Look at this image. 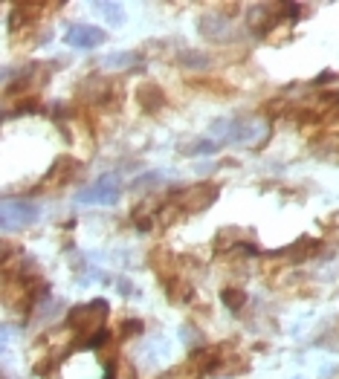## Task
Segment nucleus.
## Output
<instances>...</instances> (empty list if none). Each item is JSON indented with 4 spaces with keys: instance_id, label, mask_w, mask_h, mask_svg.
Instances as JSON below:
<instances>
[{
    "instance_id": "0eeeda50",
    "label": "nucleus",
    "mask_w": 339,
    "mask_h": 379,
    "mask_svg": "<svg viewBox=\"0 0 339 379\" xmlns=\"http://www.w3.org/2000/svg\"><path fill=\"white\" fill-rule=\"evenodd\" d=\"M224 304L232 310V313H238L244 304H246V296L241 289H224Z\"/></svg>"
},
{
    "instance_id": "f257e3e1",
    "label": "nucleus",
    "mask_w": 339,
    "mask_h": 379,
    "mask_svg": "<svg viewBox=\"0 0 339 379\" xmlns=\"http://www.w3.org/2000/svg\"><path fill=\"white\" fill-rule=\"evenodd\" d=\"M41 218V208L32 205V203H15V200H6L4 203V229L12 232V229H24L29 223H35Z\"/></svg>"
},
{
    "instance_id": "20e7f679",
    "label": "nucleus",
    "mask_w": 339,
    "mask_h": 379,
    "mask_svg": "<svg viewBox=\"0 0 339 379\" xmlns=\"http://www.w3.org/2000/svg\"><path fill=\"white\" fill-rule=\"evenodd\" d=\"M215 197H218V188L215 186H192V188L183 191V205H189V208H206Z\"/></svg>"
},
{
    "instance_id": "423d86ee",
    "label": "nucleus",
    "mask_w": 339,
    "mask_h": 379,
    "mask_svg": "<svg viewBox=\"0 0 339 379\" xmlns=\"http://www.w3.org/2000/svg\"><path fill=\"white\" fill-rule=\"evenodd\" d=\"M93 9H96V12H102V15H105L110 23H116V26L125 21V12H122V6H119V4H96Z\"/></svg>"
},
{
    "instance_id": "7ed1b4c3",
    "label": "nucleus",
    "mask_w": 339,
    "mask_h": 379,
    "mask_svg": "<svg viewBox=\"0 0 339 379\" xmlns=\"http://www.w3.org/2000/svg\"><path fill=\"white\" fill-rule=\"evenodd\" d=\"M64 41L70 47H78V50H93V47L105 44V32L96 29V26H88V23H73L64 32Z\"/></svg>"
},
{
    "instance_id": "f03ea898",
    "label": "nucleus",
    "mask_w": 339,
    "mask_h": 379,
    "mask_svg": "<svg viewBox=\"0 0 339 379\" xmlns=\"http://www.w3.org/2000/svg\"><path fill=\"white\" fill-rule=\"evenodd\" d=\"M119 200V183L116 177H102L90 188H81L75 194V203H116Z\"/></svg>"
},
{
    "instance_id": "39448f33",
    "label": "nucleus",
    "mask_w": 339,
    "mask_h": 379,
    "mask_svg": "<svg viewBox=\"0 0 339 379\" xmlns=\"http://www.w3.org/2000/svg\"><path fill=\"white\" fill-rule=\"evenodd\" d=\"M140 102H142L148 110H157V107L162 105V93H160V87H151V84H148V87H142V90H140Z\"/></svg>"
},
{
    "instance_id": "6e6552de",
    "label": "nucleus",
    "mask_w": 339,
    "mask_h": 379,
    "mask_svg": "<svg viewBox=\"0 0 339 379\" xmlns=\"http://www.w3.org/2000/svg\"><path fill=\"white\" fill-rule=\"evenodd\" d=\"M212 151H218V142H209V139H200V142H194L186 154L189 156H194V154H212Z\"/></svg>"
}]
</instances>
